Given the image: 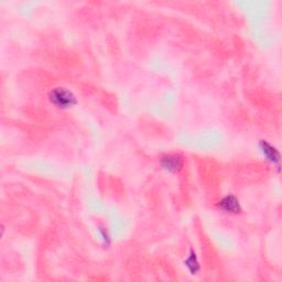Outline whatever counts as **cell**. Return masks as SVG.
<instances>
[{
    "label": "cell",
    "mask_w": 282,
    "mask_h": 282,
    "mask_svg": "<svg viewBox=\"0 0 282 282\" xmlns=\"http://www.w3.org/2000/svg\"><path fill=\"white\" fill-rule=\"evenodd\" d=\"M49 101L55 107L61 109H68L75 106L77 100L71 90L65 87H55L49 93Z\"/></svg>",
    "instance_id": "1"
},
{
    "label": "cell",
    "mask_w": 282,
    "mask_h": 282,
    "mask_svg": "<svg viewBox=\"0 0 282 282\" xmlns=\"http://www.w3.org/2000/svg\"><path fill=\"white\" fill-rule=\"evenodd\" d=\"M218 207L225 213H231V214L241 213V206L238 199L232 194H229L225 196L224 199H222L218 203Z\"/></svg>",
    "instance_id": "3"
},
{
    "label": "cell",
    "mask_w": 282,
    "mask_h": 282,
    "mask_svg": "<svg viewBox=\"0 0 282 282\" xmlns=\"http://www.w3.org/2000/svg\"><path fill=\"white\" fill-rule=\"evenodd\" d=\"M160 166L168 172H180L183 168V159L179 154H165L161 156Z\"/></svg>",
    "instance_id": "2"
},
{
    "label": "cell",
    "mask_w": 282,
    "mask_h": 282,
    "mask_svg": "<svg viewBox=\"0 0 282 282\" xmlns=\"http://www.w3.org/2000/svg\"><path fill=\"white\" fill-rule=\"evenodd\" d=\"M101 233H102V236H103V239H104V241L106 242V240L109 242V238H108V235H107V233H105V231L104 229H101Z\"/></svg>",
    "instance_id": "6"
},
{
    "label": "cell",
    "mask_w": 282,
    "mask_h": 282,
    "mask_svg": "<svg viewBox=\"0 0 282 282\" xmlns=\"http://www.w3.org/2000/svg\"><path fill=\"white\" fill-rule=\"evenodd\" d=\"M259 148L261 150L262 154H264V156L268 161H270L271 163H273V165H278L280 162L279 151L273 146H271L268 141L261 140L259 142Z\"/></svg>",
    "instance_id": "4"
},
{
    "label": "cell",
    "mask_w": 282,
    "mask_h": 282,
    "mask_svg": "<svg viewBox=\"0 0 282 282\" xmlns=\"http://www.w3.org/2000/svg\"><path fill=\"white\" fill-rule=\"evenodd\" d=\"M184 264L192 274H196V272L200 270V264L194 250H191V253H190V256L184 261Z\"/></svg>",
    "instance_id": "5"
}]
</instances>
